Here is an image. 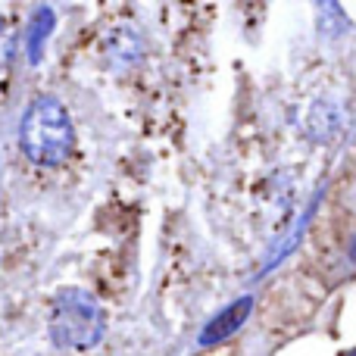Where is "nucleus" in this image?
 Wrapping results in <instances>:
<instances>
[{
  "label": "nucleus",
  "instance_id": "f257e3e1",
  "mask_svg": "<svg viewBox=\"0 0 356 356\" xmlns=\"http://www.w3.org/2000/svg\"><path fill=\"white\" fill-rule=\"evenodd\" d=\"M19 147L35 166H63L75 150V129L66 106L50 94L31 100L19 122Z\"/></svg>",
  "mask_w": 356,
  "mask_h": 356
},
{
  "label": "nucleus",
  "instance_id": "f03ea898",
  "mask_svg": "<svg viewBox=\"0 0 356 356\" xmlns=\"http://www.w3.org/2000/svg\"><path fill=\"white\" fill-rule=\"evenodd\" d=\"M106 332L104 307L88 291L66 288L50 303V338L69 350H88L100 344Z\"/></svg>",
  "mask_w": 356,
  "mask_h": 356
},
{
  "label": "nucleus",
  "instance_id": "7ed1b4c3",
  "mask_svg": "<svg viewBox=\"0 0 356 356\" xmlns=\"http://www.w3.org/2000/svg\"><path fill=\"white\" fill-rule=\"evenodd\" d=\"M250 309H253V300H250V297H241V300H234L232 307L222 309L219 316H213V322H209V325L200 332V347H213V344L228 341L247 322Z\"/></svg>",
  "mask_w": 356,
  "mask_h": 356
},
{
  "label": "nucleus",
  "instance_id": "20e7f679",
  "mask_svg": "<svg viewBox=\"0 0 356 356\" xmlns=\"http://www.w3.org/2000/svg\"><path fill=\"white\" fill-rule=\"evenodd\" d=\"M50 31H54V10H50V6H41L29 25V35H25V54H29L31 63H41L44 44H47Z\"/></svg>",
  "mask_w": 356,
  "mask_h": 356
},
{
  "label": "nucleus",
  "instance_id": "39448f33",
  "mask_svg": "<svg viewBox=\"0 0 356 356\" xmlns=\"http://www.w3.org/2000/svg\"><path fill=\"white\" fill-rule=\"evenodd\" d=\"M350 356H356V350H353V353H350Z\"/></svg>",
  "mask_w": 356,
  "mask_h": 356
}]
</instances>
